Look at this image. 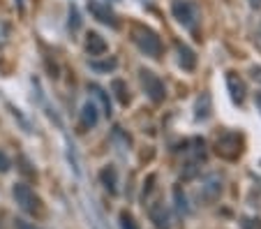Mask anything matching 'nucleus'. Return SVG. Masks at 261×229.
Here are the masks:
<instances>
[{"label": "nucleus", "instance_id": "nucleus-19", "mask_svg": "<svg viewBox=\"0 0 261 229\" xmlns=\"http://www.w3.org/2000/svg\"><path fill=\"white\" fill-rule=\"evenodd\" d=\"M120 229H139L137 220H134L127 211H123V213H120Z\"/></svg>", "mask_w": 261, "mask_h": 229}, {"label": "nucleus", "instance_id": "nucleus-15", "mask_svg": "<svg viewBox=\"0 0 261 229\" xmlns=\"http://www.w3.org/2000/svg\"><path fill=\"white\" fill-rule=\"evenodd\" d=\"M90 90H93V95H95V97H97V100H99V105H102V109H104V114H111V100H109V93H107V90H104V88H99V86H90Z\"/></svg>", "mask_w": 261, "mask_h": 229}, {"label": "nucleus", "instance_id": "nucleus-20", "mask_svg": "<svg viewBox=\"0 0 261 229\" xmlns=\"http://www.w3.org/2000/svg\"><path fill=\"white\" fill-rule=\"evenodd\" d=\"M79 26H81V19H79V12L74 10H69V28L72 30H79Z\"/></svg>", "mask_w": 261, "mask_h": 229}, {"label": "nucleus", "instance_id": "nucleus-10", "mask_svg": "<svg viewBox=\"0 0 261 229\" xmlns=\"http://www.w3.org/2000/svg\"><path fill=\"white\" fill-rule=\"evenodd\" d=\"M178 65L188 72H192L197 67V56L188 44H178Z\"/></svg>", "mask_w": 261, "mask_h": 229}, {"label": "nucleus", "instance_id": "nucleus-23", "mask_svg": "<svg viewBox=\"0 0 261 229\" xmlns=\"http://www.w3.org/2000/svg\"><path fill=\"white\" fill-rule=\"evenodd\" d=\"M10 167H12V162H10V158H7V153L0 150V171H7Z\"/></svg>", "mask_w": 261, "mask_h": 229}, {"label": "nucleus", "instance_id": "nucleus-6", "mask_svg": "<svg viewBox=\"0 0 261 229\" xmlns=\"http://www.w3.org/2000/svg\"><path fill=\"white\" fill-rule=\"evenodd\" d=\"M88 12L99 21V23L111 26V28H118V16L109 10L107 5H102V3H95V0H90V3H88Z\"/></svg>", "mask_w": 261, "mask_h": 229}, {"label": "nucleus", "instance_id": "nucleus-1", "mask_svg": "<svg viewBox=\"0 0 261 229\" xmlns=\"http://www.w3.org/2000/svg\"><path fill=\"white\" fill-rule=\"evenodd\" d=\"M12 194H14V201L19 204L21 211H25V213H30V215L42 213V199L25 183H16L14 188H12Z\"/></svg>", "mask_w": 261, "mask_h": 229}, {"label": "nucleus", "instance_id": "nucleus-3", "mask_svg": "<svg viewBox=\"0 0 261 229\" xmlns=\"http://www.w3.org/2000/svg\"><path fill=\"white\" fill-rule=\"evenodd\" d=\"M171 12H173V16H176L178 23L185 26V28H190V30H192L199 21V7L194 5L192 0H173Z\"/></svg>", "mask_w": 261, "mask_h": 229}, {"label": "nucleus", "instance_id": "nucleus-16", "mask_svg": "<svg viewBox=\"0 0 261 229\" xmlns=\"http://www.w3.org/2000/svg\"><path fill=\"white\" fill-rule=\"evenodd\" d=\"M194 116H197V118H208V116H211V97H208V95H201L197 100Z\"/></svg>", "mask_w": 261, "mask_h": 229}, {"label": "nucleus", "instance_id": "nucleus-13", "mask_svg": "<svg viewBox=\"0 0 261 229\" xmlns=\"http://www.w3.org/2000/svg\"><path fill=\"white\" fill-rule=\"evenodd\" d=\"M111 90H114L116 100H118L120 105H127V102H129L127 86H125V81H123V79H114V81H111Z\"/></svg>", "mask_w": 261, "mask_h": 229}, {"label": "nucleus", "instance_id": "nucleus-8", "mask_svg": "<svg viewBox=\"0 0 261 229\" xmlns=\"http://www.w3.org/2000/svg\"><path fill=\"white\" fill-rule=\"evenodd\" d=\"M86 51L90 56H104L109 51V44L104 42V37L99 33H88V37H86Z\"/></svg>", "mask_w": 261, "mask_h": 229}, {"label": "nucleus", "instance_id": "nucleus-14", "mask_svg": "<svg viewBox=\"0 0 261 229\" xmlns=\"http://www.w3.org/2000/svg\"><path fill=\"white\" fill-rule=\"evenodd\" d=\"M220 192H222V183L217 179L208 181V183L203 185V199L206 201H215L217 197H220Z\"/></svg>", "mask_w": 261, "mask_h": 229}, {"label": "nucleus", "instance_id": "nucleus-12", "mask_svg": "<svg viewBox=\"0 0 261 229\" xmlns=\"http://www.w3.org/2000/svg\"><path fill=\"white\" fill-rule=\"evenodd\" d=\"M99 120V114H97V107L93 105V102H86L84 109H81V128L84 130H90L95 128Z\"/></svg>", "mask_w": 261, "mask_h": 229}, {"label": "nucleus", "instance_id": "nucleus-5", "mask_svg": "<svg viewBox=\"0 0 261 229\" xmlns=\"http://www.w3.org/2000/svg\"><path fill=\"white\" fill-rule=\"evenodd\" d=\"M139 77H141V86H143V90H146V95L150 97V102H155V105L164 102V97H167V88H164L162 79L150 70H141Z\"/></svg>", "mask_w": 261, "mask_h": 229}, {"label": "nucleus", "instance_id": "nucleus-21", "mask_svg": "<svg viewBox=\"0 0 261 229\" xmlns=\"http://www.w3.org/2000/svg\"><path fill=\"white\" fill-rule=\"evenodd\" d=\"M241 227H243V229H261V220H254V218H243Z\"/></svg>", "mask_w": 261, "mask_h": 229}, {"label": "nucleus", "instance_id": "nucleus-26", "mask_svg": "<svg viewBox=\"0 0 261 229\" xmlns=\"http://www.w3.org/2000/svg\"><path fill=\"white\" fill-rule=\"evenodd\" d=\"M250 3H252V7H259L261 5V0H250Z\"/></svg>", "mask_w": 261, "mask_h": 229}, {"label": "nucleus", "instance_id": "nucleus-22", "mask_svg": "<svg viewBox=\"0 0 261 229\" xmlns=\"http://www.w3.org/2000/svg\"><path fill=\"white\" fill-rule=\"evenodd\" d=\"M14 229H37L33 222H28V220H23V218H16L14 220Z\"/></svg>", "mask_w": 261, "mask_h": 229}, {"label": "nucleus", "instance_id": "nucleus-7", "mask_svg": "<svg viewBox=\"0 0 261 229\" xmlns=\"http://www.w3.org/2000/svg\"><path fill=\"white\" fill-rule=\"evenodd\" d=\"M227 90H229V95H231V100L238 102V105L245 100V81H243L236 72H229L227 74Z\"/></svg>", "mask_w": 261, "mask_h": 229}, {"label": "nucleus", "instance_id": "nucleus-17", "mask_svg": "<svg viewBox=\"0 0 261 229\" xmlns=\"http://www.w3.org/2000/svg\"><path fill=\"white\" fill-rule=\"evenodd\" d=\"M116 65H118V60L109 58V60H102V63H90V67L95 72H111V70H116Z\"/></svg>", "mask_w": 261, "mask_h": 229}, {"label": "nucleus", "instance_id": "nucleus-18", "mask_svg": "<svg viewBox=\"0 0 261 229\" xmlns=\"http://www.w3.org/2000/svg\"><path fill=\"white\" fill-rule=\"evenodd\" d=\"M173 197H176V206H178V213H188V201H185V194H182L180 188L173 190Z\"/></svg>", "mask_w": 261, "mask_h": 229}, {"label": "nucleus", "instance_id": "nucleus-25", "mask_svg": "<svg viewBox=\"0 0 261 229\" xmlns=\"http://www.w3.org/2000/svg\"><path fill=\"white\" fill-rule=\"evenodd\" d=\"M254 105H256V109L261 111V93H256V97H254Z\"/></svg>", "mask_w": 261, "mask_h": 229}, {"label": "nucleus", "instance_id": "nucleus-9", "mask_svg": "<svg viewBox=\"0 0 261 229\" xmlns=\"http://www.w3.org/2000/svg\"><path fill=\"white\" fill-rule=\"evenodd\" d=\"M148 215H150V220L155 222V227L158 229H171V224H169V211L164 209V204H153L150 206V211H148Z\"/></svg>", "mask_w": 261, "mask_h": 229}, {"label": "nucleus", "instance_id": "nucleus-24", "mask_svg": "<svg viewBox=\"0 0 261 229\" xmlns=\"http://www.w3.org/2000/svg\"><path fill=\"white\" fill-rule=\"evenodd\" d=\"M252 77H254V79H259V81H261V67H254V70H252Z\"/></svg>", "mask_w": 261, "mask_h": 229}, {"label": "nucleus", "instance_id": "nucleus-4", "mask_svg": "<svg viewBox=\"0 0 261 229\" xmlns=\"http://www.w3.org/2000/svg\"><path fill=\"white\" fill-rule=\"evenodd\" d=\"M215 150H217V155L224 160H236L243 150V139L236 135V132H224V135L217 137Z\"/></svg>", "mask_w": 261, "mask_h": 229}, {"label": "nucleus", "instance_id": "nucleus-2", "mask_svg": "<svg viewBox=\"0 0 261 229\" xmlns=\"http://www.w3.org/2000/svg\"><path fill=\"white\" fill-rule=\"evenodd\" d=\"M132 37H134V44L139 46V51H141V54L150 56V58H160V54H162V42H160V37L155 35L153 30L134 28Z\"/></svg>", "mask_w": 261, "mask_h": 229}, {"label": "nucleus", "instance_id": "nucleus-11", "mask_svg": "<svg viewBox=\"0 0 261 229\" xmlns=\"http://www.w3.org/2000/svg\"><path fill=\"white\" fill-rule=\"evenodd\" d=\"M99 181H102V185L109 190L111 194L118 192V171H116V167H104L102 171H99Z\"/></svg>", "mask_w": 261, "mask_h": 229}]
</instances>
